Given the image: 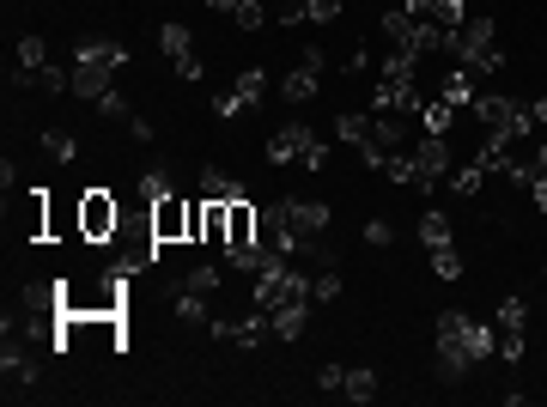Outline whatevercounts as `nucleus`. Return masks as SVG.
<instances>
[{
    "label": "nucleus",
    "mask_w": 547,
    "mask_h": 407,
    "mask_svg": "<svg viewBox=\"0 0 547 407\" xmlns=\"http://www.w3.org/2000/svg\"><path fill=\"white\" fill-rule=\"evenodd\" d=\"M231 19H238L244 31H262V25H268V13L256 7V0H244V7H238V13H231Z\"/></svg>",
    "instance_id": "473e14b6"
},
{
    "label": "nucleus",
    "mask_w": 547,
    "mask_h": 407,
    "mask_svg": "<svg viewBox=\"0 0 547 407\" xmlns=\"http://www.w3.org/2000/svg\"><path fill=\"white\" fill-rule=\"evenodd\" d=\"M523 329H529V304L511 292V298L499 304V359H505V365L523 359Z\"/></svg>",
    "instance_id": "9d476101"
},
{
    "label": "nucleus",
    "mask_w": 547,
    "mask_h": 407,
    "mask_svg": "<svg viewBox=\"0 0 547 407\" xmlns=\"http://www.w3.org/2000/svg\"><path fill=\"white\" fill-rule=\"evenodd\" d=\"M122 231V207L110 201V189H86L80 195V237L86 243H110Z\"/></svg>",
    "instance_id": "0eeeda50"
},
{
    "label": "nucleus",
    "mask_w": 547,
    "mask_h": 407,
    "mask_svg": "<svg viewBox=\"0 0 547 407\" xmlns=\"http://www.w3.org/2000/svg\"><path fill=\"white\" fill-rule=\"evenodd\" d=\"M92 110H98V116H122V122H128V98H122V92H104Z\"/></svg>",
    "instance_id": "72a5a7b5"
},
{
    "label": "nucleus",
    "mask_w": 547,
    "mask_h": 407,
    "mask_svg": "<svg viewBox=\"0 0 547 407\" xmlns=\"http://www.w3.org/2000/svg\"><path fill=\"white\" fill-rule=\"evenodd\" d=\"M450 171V140L444 134H420L408 146V189H432Z\"/></svg>",
    "instance_id": "423d86ee"
},
{
    "label": "nucleus",
    "mask_w": 547,
    "mask_h": 407,
    "mask_svg": "<svg viewBox=\"0 0 547 407\" xmlns=\"http://www.w3.org/2000/svg\"><path fill=\"white\" fill-rule=\"evenodd\" d=\"M408 13H420L426 25H438L444 37L468 25V0H408Z\"/></svg>",
    "instance_id": "f8f14e48"
},
{
    "label": "nucleus",
    "mask_w": 547,
    "mask_h": 407,
    "mask_svg": "<svg viewBox=\"0 0 547 407\" xmlns=\"http://www.w3.org/2000/svg\"><path fill=\"white\" fill-rule=\"evenodd\" d=\"M335 134L347 140V146H359V158L371 152V134H377V116H359V110H341L335 116Z\"/></svg>",
    "instance_id": "f3484780"
},
{
    "label": "nucleus",
    "mask_w": 547,
    "mask_h": 407,
    "mask_svg": "<svg viewBox=\"0 0 547 407\" xmlns=\"http://www.w3.org/2000/svg\"><path fill=\"white\" fill-rule=\"evenodd\" d=\"M389 237H396V231H389V219H371V225H365V243H371V250H383Z\"/></svg>",
    "instance_id": "f704fd0d"
},
{
    "label": "nucleus",
    "mask_w": 547,
    "mask_h": 407,
    "mask_svg": "<svg viewBox=\"0 0 547 407\" xmlns=\"http://www.w3.org/2000/svg\"><path fill=\"white\" fill-rule=\"evenodd\" d=\"M43 61H49V43L43 37H25L19 43V67H43Z\"/></svg>",
    "instance_id": "c85d7f7f"
},
{
    "label": "nucleus",
    "mask_w": 547,
    "mask_h": 407,
    "mask_svg": "<svg viewBox=\"0 0 547 407\" xmlns=\"http://www.w3.org/2000/svg\"><path fill=\"white\" fill-rule=\"evenodd\" d=\"M238 92H244L250 104H262V92H268V79H262V67H250V73H238Z\"/></svg>",
    "instance_id": "2f4dec72"
},
{
    "label": "nucleus",
    "mask_w": 547,
    "mask_h": 407,
    "mask_svg": "<svg viewBox=\"0 0 547 407\" xmlns=\"http://www.w3.org/2000/svg\"><path fill=\"white\" fill-rule=\"evenodd\" d=\"M444 55L456 61V67H468L475 79H487V73H499V61H505V49H499V25L493 19H468L462 31H450V43H444Z\"/></svg>",
    "instance_id": "f03ea898"
},
{
    "label": "nucleus",
    "mask_w": 547,
    "mask_h": 407,
    "mask_svg": "<svg viewBox=\"0 0 547 407\" xmlns=\"http://www.w3.org/2000/svg\"><path fill=\"white\" fill-rule=\"evenodd\" d=\"M383 31L396 37V49H408V55H432V49H444V43H450L438 25H426V19H420V13H408V7H389V13H383Z\"/></svg>",
    "instance_id": "39448f33"
},
{
    "label": "nucleus",
    "mask_w": 547,
    "mask_h": 407,
    "mask_svg": "<svg viewBox=\"0 0 547 407\" xmlns=\"http://www.w3.org/2000/svg\"><path fill=\"white\" fill-rule=\"evenodd\" d=\"M529 201H535V207L547 213V177H541V183H529Z\"/></svg>",
    "instance_id": "e433bc0d"
},
{
    "label": "nucleus",
    "mask_w": 547,
    "mask_h": 407,
    "mask_svg": "<svg viewBox=\"0 0 547 407\" xmlns=\"http://www.w3.org/2000/svg\"><path fill=\"white\" fill-rule=\"evenodd\" d=\"M177 316H183V322H207V298H201V292H183V298H177Z\"/></svg>",
    "instance_id": "7c9ffc66"
},
{
    "label": "nucleus",
    "mask_w": 547,
    "mask_h": 407,
    "mask_svg": "<svg viewBox=\"0 0 547 407\" xmlns=\"http://www.w3.org/2000/svg\"><path fill=\"white\" fill-rule=\"evenodd\" d=\"M43 152L55 158V165H73V158H80V146H73V134H49V140H43Z\"/></svg>",
    "instance_id": "a878e982"
},
{
    "label": "nucleus",
    "mask_w": 547,
    "mask_h": 407,
    "mask_svg": "<svg viewBox=\"0 0 547 407\" xmlns=\"http://www.w3.org/2000/svg\"><path fill=\"white\" fill-rule=\"evenodd\" d=\"M438 98H444L450 110H462V104H475V98H481V79L468 73V67H456V61H450V73H444V86H438Z\"/></svg>",
    "instance_id": "2eb2a0df"
},
{
    "label": "nucleus",
    "mask_w": 547,
    "mask_h": 407,
    "mask_svg": "<svg viewBox=\"0 0 547 407\" xmlns=\"http://www.w3.org/2000/svg\"><path fill=\"white\" fill-rule=\"evenodd\" d=\"M262 237V213L250 207V201H231V213H225V243H256Z\"/></svg>",
    "instance_id": "dca6fc26"
},
{
    "label": "nucleus",
    "mask_w": 547,
    "mask_h": 407,
    "mask_svg": "<svg viewBox=\"0 0 547 407\" xmlns=\"http://www.w3.org/2000/svg\"><path fill=\"white\" fill-rule=\"evenodd\" d=\"M317 383H323V389H335V395H341V383H347V365H323V371H317Z\"/></svg>",
    "instance_id": "c9c22d12"
},
{
    "label": "nucleus",
    "mask_w": 547,
    "mask_h": 407,
    "mask_svg": "<svg viewBox=\"0 0 547 407\" xmlns=\"http://www.w3.org/2000/svg\"><path fill=\"white\" fill-rule=\"evenodd\" d=\"M335 25L341 19V0H304V7H286V25Z\"/></svg>",
    "instance_id": "a211bd4d"
},
{
    "label": "nucleus",
    "mask_w": 547,
    "mask_h": 407,
    "mask_svg": "<svg viewBox=\"0 0 547 407\" xmlns=\"http://www.w3.org/2000/svg\"><path fill=\"white\" fill-rule=\"evenodd\" d=\"M110 61H92V55H73V67H67V92H80L86 104H98L104 92H110Z\"/></svg>",
    "instance_id": "9b49d317"
},
{
    "label": "nucleus",
    "mask_w": 547,
    "mask_h": 407,
    "mask_svg": "<svg viewBox=\"0 0 547 407\" xmlns=\"http://www.w3.org/2000/svg\"><path fill=\"white\" fill-rule=\"evenodd\" d=\"M323 67H329L323 49H304V61L280 79V98H286V104H310V98H317V86H323Z\"/></svg>",
    "instance_id": "1a4fd4ad"
},
{
    "label": "nucleus",
    "mask_w": 547,
    "mask_h": 407,
    "mask_svg": "<svg viewBox=\"0 0 547 407\" xmlns=\"http://www.w3.org/2000/svg\"><path fill=\"white\" fill-rule=\"evenodd\" d=\"M310 146H317V134H310L304 122H286V128L268 140V158H274V165H298V158H304Z\"/></svg>",
    "instance_id": "ddd939ff"
},
{
    "label": "nucleus",
    "mask_w": 547,
    "mask_h": 407,
    "mask_svg": "<svg viewBox=\"0 0 547 407\" xmlns=\"http://www.w3.org/2000/svg\"><path fill=\"white\" fill-rule=\"evenodd\" d=\"M420 122H426V134H444V140H450V122H456V110H450L444 98H432V104L420 110Z\"/></svg>",
    "instance_id": "412c9836"
},
{
    "label": "nucleus",
    "mask_w": 547,
    "mask_h": 407,
    "mask_svg": "<svg viewBox=\"0 0 547 407\" xmlns=\"http://www.w3.org/2000/svg\"><path fill=\"white\" fill-rule=\"evenodd\" d=\"M146 225H152V237H159V243H183L189 237V201L177 189L159 195V201H146Z\"/></svg>",
    "instance_id": "6e6552de"
},
{
    "label": "nucleus",
    "mask_w": 547,
    "mask_h": 407,
    "mask_svg": "<svg viewBox=\"0 0 547 407\" xmlns=\"http://www.w3.org/2000/svg\"><path fill=\"white\" fill-rule=\"evenodd\" d=\"M183 292H201V298H207V292H219V268H195V274L183 280Z\"/></svg>",
    "instance_id": "c756f323"
},
{
    "label": "nucleus",
    "mask_w": 547,
    "mask_h": 407,
    "mask_svg": "<svg viewBox=\"0 0 547 407\" xmlns=\"http://www.w3.org/2000/svg\"><path fill=\"white\" fill-rule=\"evenodd\" d=\"M475 122L487 128V140H505V146H529V134H535V110L523 104V98H493V92H481L475 104Z\"/></svg>",
    "instance_id": "20e7f679"
},
{
    "label": "nucleus",
    "mask_w": 547,
    "mask_h": 407,
    "mask_svg": "<svg viewBox=\"0 0 547 407\" xmlns=\"http://www.w3.org/2000/svg\"><path fill=\"white\" fill-rule=\"evenodd\" d=\"M73 55H92V61H110V67H122V61H128V49H122V43H110V37H86Z\"/></svg>",
    "instance_id": "aec40b11"
},
{
    "label": "nucleus",
    "mask_w": 547,
    "mask_h": 407,
    "mask_svg": "<svg viewBox=\"0 0 547 407\" xmlns=\"http://www.w3.org/2000/svg\"><path fill=\"white\" fill-rule=\"evenodd\" d=\"M432 274L438 280H462V256L450 250V243H438V250H432Z\"/></svg>",
    "instance_id": "b1692460"
},
{
    "label": "nucleus",
    "mask_w": 547,
    "mask_h": 407,
    "mask_svg": "<svg viewBox=\"0 0 547 407\" xmlns=\"http://www.w3.org/2000/svg\"><path fill=\"white\" fill-rule=\"evenodd\" d=\"M341 395H353V401H371V395H377V371H365V365H359V371H347Z\"/></svg>",
    "instance_id": "4be33fe9"
},
{
    "label": "nucleus",
    "mask_w": 547,
    "mask_h": 407,
    "mask_svg": "<svg viewBox=\"0 0 547 407\" xmlns=\"http://www.w3.org/2000/svg\"><path fill=\"white\" fill-rule=\"evenodd\" d=\"M207 7H213V13H238V7H244V0H207Z\"/></svg>",
    "instance_id": "4c0bfd02"
},
{
    "label": "nucleus",
    "mask_w": 547,
    "mask_h": 407,
    "mask_svg": "<svg viewBox=\"0 0 547 407\" xmlns=\"http://www.w3.org/2000/svg\"><path fill=\"white\" fill-rule=\"evenodd\" d=\"M159 43H165V55L177 61L183 79H201V55L189 49V25H159Z\"/></svg>",
    "instance_id": "4468645a"
},
{
    "label": "nucleus",
    "mask_w": 547,
    "mask_h": 407,
    "mask_svg": "<svg viewBox=\"0 0 547 407\" xmlns=\"http://www.w3.org/2000/svg\"><path fill=\"white\" fill-rule=\"evenodd\" d=\"M244 110H250V98H244V92H238V86H231V92H225V98H213V116H219V122H238V116H244Z\"/></svg>",
    "instance_id": "393cba45"
},
{
    "label": "nucleus",
    "mask_w": 547,
    "mask_h": 407,
    "mask_svg": "<svg viewBox=\"0 0 547 407\" xmlns=\"http://www.w3.org/2000/svg\"><path fill=\"white\" fill-rule=\"evenodd\" d=\"M310 298H317V304H335V298H341V280H335V268H323L317 280H310Z\"/></svg>",
    "instance_id": "bb28decb"
},
{
    "label": "nucleus",
    "mask_w": 547,
    "mask_h": 407,
    "mask_svg": "<svg viewBox=\"0 0 547 407\" xmlns=\"http://www.w3.org/2000/svg\"><path fill=\"white\" fill-rule=\"evenodd\" d=\"M481 183H487V171H481V165H475V158H468V165H462V171H456V195H475V189H481Z\"/></svg>",
    "instance_id": "cd10ccee"
},
{
    "label": "nucleus",
    "mask_w": 547,
    "mask_h": 407,
    "mask_svg": "<svg viewBox=\"0 0 547 407\" xmlns=\"http://www.w3.org/2000/svg\"><path fill=\"white\" fill-rule=\"evenodd\" d=\"M371 110H426L420 98V55L396 49L377 73V92H371Z\"/></svg>",
    "instance_id": "7ed1b4c3"
},
{
    "label": "nucleus",
    "mask_w": 547,
    "mask_h": 407,
    "mask_svg": "<svg viewBox=\"0 0 547 407\" xmlns=\"http://www.w3.org/2000/svg\"><path fill=\"white\" fill-rule=\"evenodd\" d=\"M529 110H535V128H547V98H535Z\"/></svg>",
    "instance_id": "58836bf2"
},
{
    "label": "nucleus",
    "mask_w": 547,
    "mask_h": 407,
    "mask_svg": "<svg viewBox=\"0 0 547 407\" xmlns=\"http://www.w3.org/2000/svg\"><path fill=\"white\" fill-rule=\"evenodd\" d=\"M493 353H499V335L487 329V322L462 316V310H444V316H438V377H444V383L468 377V365H481V359H493Z\"/></svg>",
    "instance_id": "f257e3e1"
},
{
    "label": "nucleus",
    "mask_w": 547,
    "mask_h": 407,
    "mask_svg": "<svg viewBox=\"0 0 547 407\" xmlns=\"http://www.w3.org/2000/svg\"><path fill=\"white\" fill-rule=\"evenodd\" d=\"M201 195H207V201H225V207H231V201H244V189L231 183L225 171H207V177H201Z\"/></svg>",
    "instance_id": "6ab92c4d"
},
{
    "label": "nucleus",
    "mask_w": 547,
    "mask_h": 407,
    "mask_svg": "<svg viewBox=\"0 0 547 407\" xmlns=\"http://www.w3.org/2000/svg\"><path fill=\"white\" fill-rule=\"evenodd\" d=\"M420 237H426V250L450 243V219H444V213H420Z\"/></svg>",
    "instance_id": "5701e85b"
}]
</instances>
